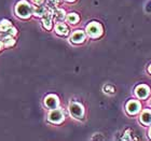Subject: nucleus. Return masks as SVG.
Masks as SVG:
<instances>
[{
    "label": "nucleus",
    "mask_w": 151,
    "mask_h": 141,
    "mask_svg": "<svg viewBox=\"0 0 151 141\" xmlns=\"http://www.w3.org/2000/svg\"><path fill=\"white\" fill-rule=\"evenodd\" d=\"M15 15L22 19H27L32 15L34 12V6L26 0H21L16 3L15 9H14Z\"/></svg>",
    "instance_id": "f257e3e1"
},
{
    "label": "nucleus",
    "mask_w": 151,
    "mask_h": 141,
    "mask_svg": "<svg viewBox=\"0 0 151 141\" xmlns=\"http://www.w3.org/2000/svg\"><path fill=\"white\" fill-rule=\"evenodd\" d=\"M69 113L70 115L77 120H82L84 116V107L79 102L73 101L69 104Z\"/></svg>",
    "instance_id": "f03ea898"
},
{
    "label": "nucleus",
    "mask_w": 151,
    "mask_h": 141,
    "mask_svg": "<svg viewBox=\"0 0 151 141\" xmlns=\"http://www.w3.org/2000/svg\"><path fill=\"white\" fill-rule=\"evenodd\" d=\"M65 120V115H64V112L62 109H53L51 110L49 115H47V121L52 124H60Z\"/></svg>",
    "instance_id": "7ed1b4c3"
},
{
    "label": "nucleus",
    "mask_w": 151,
    "mask_h": 141,
    "mask_svg": "<svg viewBox=\"0 0 151 141\" xmlns=\"http://www.w3.org/2000/svg\"><path fill=\"white\" fill-rule=\"evenodd\" d=\"M86 34L91 38H98L103 34V27L99 23L92 22L86 26Z\"/></svg>",
    "instance_id": "20e7f679"
},
{
    "label": "nucleus",
    "mask_w": 151,
    "mask_h": 141,
    "mask_svg": "<svg viewBox=\"0 0 151 141\" xmlns=\"http://www.w3.org/2000/svg\"><path fill=\"white\" fill-rule=\"evenodd\" d=\"M44 106L50 110L56 109L60 106V99H58V97H57L56 95H53V94L47 95V97L44 98Z\"/></svg>",
    "instance_id": "39448f33"
},
{
    "label": "nucleus",
    "mask_w": 151,
    "mask_h": 141,
    "mask_svg": "<svg viewBox=\"0 0 151 141\" xmlns=\"http://www.w3.org/2000/svg\"><path fill=\"white\" fill-rule=\"evenodd\" d=\"M52 23H53V12H52V9H49L47 13L42 16V26L47 30H51Z\"/></svg>",
    "instance_id": "423d86ee"
},
{
    "label": "nucleus",
    "mask_w": 151,
    "mask_h": 141,
    "mask_svg": "<svg viewBox=\"0 0 151 141\" xmlns=\"http://www.w3.org/2000/svg\"><path fill=\"white\" fill-rule=\"evenodd\" d=\"M139 110H140V102L137 100H131L126 104V111L131 115H134L136 113H138Z\"/></svg>",
    "instance_id": "0eeeda50"
},
{
    "label": "nucleus",
    "mask_w": 151,
    "mask_h": 141,
    "mask_svg": "<svg viewBox=\"0 0 151 141\" xmlns=\"http://www.w3.org/2000/svg\"><path fill=\"white\" fill-rule=\"evenodd\" d=\"M135 94H136V96L138 98H140V99H146V98L149 96V94H150V89H149L148 86L145 84L139 85V86L136 87Z\"/></svg>",
    "instance_id": "6e6552de"
},
{
    "label": "nucleus",
    "mask_w": 151,
    "mask_h": 141,
    "mask_svg": "<svg viewBox=\"0 0 151 141\" xmlns=\"http://www.w3.org/2000/svg\"><path fill=\"white\" fill-rule=\"evenodd\" d=\"M85 40V32L82 30H76L73 32V35L70 37V41L75 44L83 43Z\"/></svg>",
    "instance_id": "1a4fd4ad"
},
{
    "label": "nucleus",
    "mask_w": 151,
    "mask_h": 141,
    "mask_svg": "<svg viewBox=\"0 0 151 141\" xmlns=\"http://www.w3.org/2000/svg\"><path fill=\"white\" fill-rule=\"evenodd\" d=\"M55 32H56L58 36H66L68 35V27H67L64 23H57L55 25Z\"/></svg>",
    "instance_id": "9d476101"
},
{
    "label": "nucleus",
    "mask_w": 151,
    "mask_h": 141,
    "mask_svg": "<svg viewBox=\"0 0 151 141\" xmlns=\"http://www.w3.org/2000/svg\"><path fill=\"white\" fill-rule=\"evenodd\" d=\"M140 122L145 125H150L151 124V110H144L140 114Z\"/></svg>",
    "instance_id": "9b49d317"
},
{
    "label": "nucleus",
    "mask_w": 151,
    "mask_h": 141,
    "mask_svg": "<svg viewBox=\"0 0 151 141\" xmlns=\"http://www.w3.org/2000/svg\"><path fill=\"white\" fill-rule=\"evenodd\" d=\"M47 9L45 6H43L42 4H37L36 6H34V12L32 15H35L36 17H42V16L47 13Z\"/></svg>",
    "instance_id": "f8f14e48"
},
{
    "label": "nucleus",
    "mask_w": 151,
    "mask_h": 141,
    "mask_svg": "<svg viewBox=\"0 0 151 141\" xmlns=\"http://www.w3.org/2000/svg\"><path fill=\"white\" fill-rule=\"evenodd\" d=\"M52 12H53V17L56 21H64L65 17H66V12L64 11L63 9H57V8H54L52 9Z\"/></svg>",
    "instance_id": "ddd939ff"
},
{
    "label": "nucleus",
    "mask_w": 151,
    "mask_h": 141,
    "mask_svg": "<svg viewBox=\"0 0 151 141\" xmlns=\"http://www.w3.org/2000/svg\"><path fill=\"white\" fill-rule=\"evenodd\" d=\"M1 41H2V43H3V47H13V45L15 44V39H14V37L10 35H6L2 38Z\"/></svg>",
    "instance_id": "4468645a"
},
{
    "label": "nucleus",
    "mask_w": 151,
    "mask_h": 141,
    "mask_svg": "<svg viewBox=\"0 0 151 141\" xmlns=\"http://www.w3.org/2000/svg\"><path fill=\"white\" fill-rule=\"evenodd\" d=\"M12 26L13 25L11 24L10 21H8V19H1L0 21V32L1 34H6L8 31V29L11 28Z\"/></svg>",
    "instance_id": "2eb2a0df"
},
{
    "label": "nucleus",
    "mask_w": 151,
    "mask_h": 141,
    "mask_svg": "<svg viewBox=\"0 0 151 141\" xmlns=\"http://www.w3.org/2000/svg\"><path fill=\"white\" fill-rule=\"evenodd\" d=\"M79 19H80V17H79V15L77 13H69V14L66 15V21L69 23V24H71V25L78 24Z\"/></svg>",
    "instance_id": "dca6fc26"
},
{
    "label": "nucleus",
    "mask_w": 151,
    "mask_h": 141,
    "mask_svg": "<svg viewBox=\"0 0 151 141\" xmlns=\"http://www.w3.org/2000/svg\"><path fill=\"white\" fill-rule=\"evenodd\" d=\"M16 34H17V30H16V28L15 27H11V28H9L8 29V31L6 32V35H10V36H16Z\"/></svg>",
    "instance_id": "f3484780"
},
{
    "label": "nucleus",
    "mask_w": 151,
    "mask_h": 141,
    "mask_svg": "<svg viewBox=\"0 0 151 141\" xmlns=\"http://www.w3.org/2000/svg\"><path fill=\"white\" fill-rule=\"evenodd\" d=\"M104 91H105V93H109V94H112L113 92H114V88H113L112 86H110V85H105Z\"/></svg>",
    "instance_id": "a211bd4d"
},
{
    "label": "nucleus",
    "mask_w": 151,
    "mask_h": 141,
    "mask_svg": "<svg viewBox=\"0 0 151 141\" xmlns=\"http://www.w3.org/2000/svg\"><path fill=\"white\" fill-rule=\"evenodd\" d=\"M32 2L35 3V4H42L44 2V0H32Z\"/></svg>",
    "instance_id": "6ab92c4d"
},
{
    "label": "nucleus",
    "mask_w": 151,
    "mask_h": 141,
    "mask_svg": "<svg viewBox=\"0 0 151 141\" xmlns=\"http://www.w3.org/2000/svg\"><path fill=\"white\" fill-rule=\"evenodd\" d=\"M50 2L52 4H54V6H56V4H58L60 2V0H50Z\"/></svg>",
    "instance_id": "aec40b11"
},
{
    "label": "nucleus",
    "mask_w": 151,
    "mask_h": 141,
    "mask_svg": "<svg viewBox=\"0 0 151 141\" xmlns=\"http://www.w3.org/2000/svg\"><path fill=\"white\" fill-rule=\"evenodd\" d=\"M2 49H3V43H2V41L0 40V51L2 50Z\"/></svg>",
    "instance_id": "412c9836"
},
{
    "label": "nucleus",
    "mask_w": 151,
    "mask_h": 141,
    "mask_svg": "<svg viewBox=\"0 0 151 141\" xmlns=\"http://www.w3.org/2000/svg\"><path fill=\"white\" fill-rule=\"evenodd\" d=\"M67 2H73V1H76V0H66Z\"/></svg>",
    "instance_id": "4be33fe9"
},
{
    "label": "nucleus",
    "mask_w": 151,
    "mask_h": 141,
    "mask_svg": "<svg viewBox=\"0 0 151 141\" xmlns=\"http://www.w3.org/2000/svg\"><path fill=\"white\" fill-rule=\"evenodd\" d=\"M148 71L151 73V65H150V66H149V68H148Z\"/></svg>",
    "instance_id": "5701e85b"
},
{
    "label": "nucleus",
    "mask_w": 151,
    "mask_h": 141,
    "mask_svg": "<svg viewBox=\"0 0 151 141\" xmlns=\"http://www.w3.org/2000/svg\"><path fill=\"white\" fill-rule=\"evenodd\" d=\"M149 137H150V138H151V128L149 129Z\"/></svg>",
    "instance_id": "b1692460"
},
{
    "label": "nucleus",
    "mask_w": 151,
    "mask_h": 141,
    "mask_svg": "<svg viewBox=\"0 0 151 141\" xmlns=\"http://www.w3.org/2000/svg\"><path fill=\"white\" fill-rule=\"evenodd\" d=\"M149 104H150V106H151V100H150V101H149Z\"/></svg>",
    "instance_id": "393cba45"
}]
</instances>
